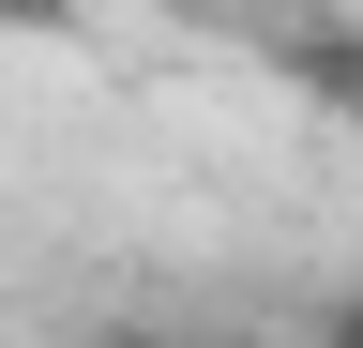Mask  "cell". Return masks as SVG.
I'll return each instance as SVG.
<instances>
[{"instance_id":"6da1fadb","label":"cell","mask_w":363,"mask_h":348,"mask_svg":"<svg viewBox=\"0 0 363 348\" xmlns=\"http://www.w3.org/2000/svg\"><path fill=\"white\" fill-rule=\"evenodd\" d=\"M0 30H76V0H0Z\"/></svg>"},{"instance_id":"3957f363","label":"cell","mask_w":363,"mask_h":348,"mask_svg":"<svg viewBox=\"0 0 363 348\" xmlns=\"http://www.w3.org/2000/svg\"><path fill=\"white\" fill-rule=\"evenodd\" d=\"M167 16H257V0H167Z\"/></svg>"},{"instance_id":"7a4b0ae2","label":"cell","mask_w":363,"mask_h":348,"mask_svg":"<svg viewBox=\"0 0 363 348\" xmlns=\"http://www.w3.org/2000/svg\"><path fill=\"white\" fill-rule=\"evenodd\" d=\"M333 348H363V288H348V303H333Z\"/></svg>"}]
</instances>
